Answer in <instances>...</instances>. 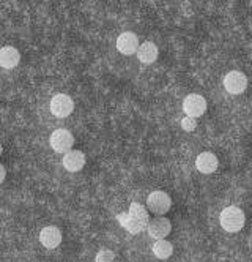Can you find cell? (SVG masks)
<instances>
[{
    "mask_svg": "<svg viewBox=\"0 0 252 262\" xmlns=\"http://www.w3.org/2000/svg\"><path fill=\"white\" fill-rule=\"evenodd\" d=\"M74 111V101L70 95L65 93H57L51 100V112L55 117H68Z\"/></svg>",
    "mask_w": 252,
    "mask_h": 262,
    "instance_id": "6",
    "label": "cell"
},
{
    "mask_svg": "<svg viewBox=\"0 0 252 262\" xmlns=\"http://www.w3.org/2000/svg\"><path fill=\"white\" fill-rule=\"evenodd\" d=\"M147 207L151 213L158 215V216H163L166 215L170 207H172V199L170 196L166 193V191H153L148 194L147 198Z\"/></svg>",
    "mask_w": 252,
    "mask_h": 262,
    "instance_id": "2",
    "label": "cell"
},
{
    "mask_svg": "<svg viewBox=\"0 0 252 262\" xmlns=\"http://www.w3.org/2000/svg\"><path fill=\"white\" fill-rule=\"evenodd\" d=\"M181 128L185 129V131H188V133H191V131H194L197 128V120L194 119V117H185V119H181Z\"/></svg>",
    "mask_w": 252,
    "mask_h": 262,
    "instance_id": "17",
    "label": "cell"
},
{
    "mask_svg": "<svg viewBox=\"0 0 252 262\" xmlns=\"http://www.w3.org/2000/svg\"><path fill=\"white\" fill-rule=\"evenodd\" d=\"M21 62V54L13 46H4L0 49V67L5 70H13Z\"/></svg>",
    "mask_w": 252,
    "mask_h": 262,
    "instance_id": "12",
    "label": "cell"
},
{
    "mask_svg": "<svg viewBox=\"0 0 252 262\" xmlns=\"http://www.w3.org/2000/svg\"><path fill=\"white\" fill-rule=\"evenodd\" d=\"M183 111L188 117L197 119L205 114L207 111V100L199 93H189L183 101Z\"/></svg>",
    "mask_w": 252,
    "mask_h": 262,
    "instance_id": "5",
    "label": "cell"
},
{
    "mask_svg": "<svg viewBox=\"0 0 252 262\" xmlns=\"http://www.w3.org/2000/svg\"><path fill=\"white\" fill-rule=\"evenodd\" d=\"M115 254L112 250H101L95 257V262H113Z\"/></svg>",
    "mask_w": 252,
    "mask_h": 262,
    "instance_id": "16",
    "label": "cell"
},
{
    "mask_svg": "<svg viewBox=\"0 0 252 262\" xmlns=\"http://www.w3.org/2000/svg\"><path fill=\"white\" fill-rule=\"evenodd\" d=\"M219 166V161H218V157L211 152H202L197 155V160H196V167L197 171L202 172V174H213Z\"/></svg>",
    "mask_w": 252,
    "mask_h": 262,
    "instance_id": "10",
    "label": "cell"
},
{
    "mask_svg": "<svg viewBox=\"0 0 252 262\" xmlns=\"http://www.w3.org/2000/svg\"><path fill=\"white\" fill-rule=\"evenodd\" d=\"M49 142L57 154H66L74 145V136L71 135V131H68L65 128H59L51 135Z\"/></svg>",
    "mask_w": 252,
    "mask_h": 262,
    "instance_id": "3",
    "label": "cell"
},
{
    "mask_svg": "<svg viewBox=\"0 0 252 262\" xmlns=\"http://www.w3.org/2000/svg\"><path fill=\"white\" fill-rule=\"evenodd\" d=\"M224 89L230 93V95H241V93L247 89L246 74L238 70L228 71L224 78Z\"/></svg>",
    "mask_w": 252,
    "mask_h": 262,
    "instance_id": "4",
    "label": "cell"
},
{
    "mask_svg": "<svg viewBox=\"0 0 252 262\" xmlns=\"http://www.w3.org/2000/svg\"><path fill=\"white\" fill-rule=\"evenodd\" d=\"M63 166L68 172H79L85 166V155L81 150H71L63 157Z\"/></svg>",
    "mask_w": 252,
    "mask_h": 262,
    "instance_id": "11",
    "label": "cell"
},
{
    "mask_svg": "<svg viewBox=\"0 0 252 262\" xmlns=\"http://www.w3.org/2000/svg\"><path fill=\"white\" fill-rule=\"evenodd\" d=\"M153 254L156 256L158 259H169L173 253V247H172V243L166 238H161V240H154L153 243Z\"/></svg>",
    "mask_w": 252,
    "mask_h": 262,
    "instance_id": "14",
    "label": "cell"
},
{
    "mask_svg": "<svg viewBox=\"0 0 252 262\" xmlns=\"http://www.w3.org/2000/svg\"><path fill=\"white\" fill-rule=\"evenodd\" d=\"M41 245L48 250H54L62 243V231L57 226H46L40 232Z\"/></svg>",
    "mask_w": 252,
    "mask_h": 262,
    "instance_id": "9",
    "label": "cell"
},
{
    "mask_svg": "<svg viewBox=\"0 0 252 262\" xmlns=\"http://www.w3.org/2000/svg\"><path fill=\"white\" fill-rule=\"evenodd\" d=\"M147 232L154 240L166 238L172 232V223L166 216H156V218H153V220L148 221V224H147Z\"/></svg>",
    "mask_w": 252,
    "mask_h": 262,
    "instance_id": "7",
    "label": "cell"
},
{
    "mask_svg": "<svg viewBox=\"0 0 252 262\" xmlns=\"http://www.w3.org/2000/svg\"><path fill=\"white\" fill-rule=\"evenodd\" d=\"M135 54H138V59L142 63L150 65L153 62H156L158 55H159V49H158V46L154 45V43L145 41V43L139 45V49H138V52H135Z\"/></svg>",
    "mask_w": 252,
    "mask_h": 262,
    "instance_id": "13",
    "label": "cell"
},
{
    "mask_svg": "<svg viewBox=\"0 0 252 262\" xmlns=\"http://www.w3.org/2000/svg\"><path fill=\"white\" fill-rule=\"evenodd\" d=\"M5 177H7V169L4 164H0V185L5 182Z\"/></svg>",
    "mask_w": 252,
    "mask_h": 262,
    "instance_id": "18",
    "label": "cell"
},
{
    "mask_svg": "<svg viewBox=\"0 0 252 262\" xmlns=\"http://www.w3.org/2000/svg\"><path fill=\"white\" fill-rule=\"evenodd\" d=\"M129 215L132 216V218H135L138 221H141L142 224H148V212L145 210V207L142 204H139V202H132L131 204V210H129Z\"/></svg>",
    "mask_w": 252,
    "mask_h": 262,
    "instance_id": "15",
    "label": "cell"
},
{
    "mask_svg": "<svg viewBox=\"0 0 252 262\" xmlns=\"http://www.w3.org/2000/svg\"><path fill=\"white\" fill-rule=\"evenodd\" d=\"M219 223H221V228L225 232L235 234V232H240L244 228L246 215L240 207H237V205H230V207H227V209H224L221 212Z\"/></svg>",
    "mask_w": 252,
    "mask_h": 262,
    "instance_id": "1",
    "label": "cell"
},
{
    "mask_svg": "<svg viewBox=\"0 0 252 262\" xmlns=\"http://www.w3.org/2000/svg\"><path fill=\"white\" fill-rule=\"evenodd\" d=\"M2 152H4V147H2V144H0V155H2Z\"/></svg>",
    "mask_w": 252,
    "mask_h": 262,
    "instance_id": "19",
    "label": "cell"
},
{
    "mask_svg": "<svg viewBox=\"0 0 252 262\" xmlns=\"http://www.w3.org/2000/svg\"><path fill=\"white\" fill-rule=\"evenodd\" d=\"M115 45H117V51L123 55H132L138 52L139 49V38L138 35L132 33V32H123L119 35L117 41H115Z\"/></svg>",
    "mask_w": 252,
    "mask_h": 262,
    "instance_id": "8",
    "label": "cell"
}]
</instances>
